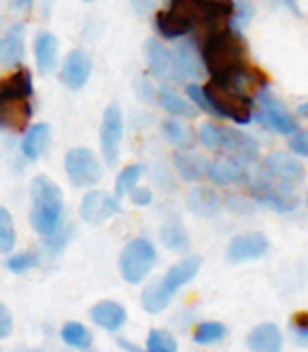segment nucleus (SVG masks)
<instances>
[{"instance_id":"6ab92c4d","label":"nucleus","mask_w":308,"mask_h":352,"mask_svg":"<svg viewBox=\"0 0 308 352\" xmlns=\"http://www.w3.org/2000/svg\"><path fill=\"white\" fill-rule=\"evenodd\" d=\"M89 318L97 328L106 333H116L126 326L128 321V309L121 302H113V299H102L89 309Z\"/></svg>"},{"instance_id":"4c0bfd02","label":"nucleus","mask_w":308,"mask_h":352,"mask_svg":"<svg viewBox=\"0 0 308 352\" xmlns=\"http://www.w3.org/2000/svg\"><path fill=\"white\" fill-rule=\"evenodd\" d=\"M186 97L191 99L193 104H196L198 111H202V113H207V116H212V104H210V99H207L205 87H202V85L188 82L186 85Z\"/></svg>"},{"instance_id":"58836bf2","label":"nucleus","mask_w":308,"mask_h":352,"mask_svg":"<svg viewBox=\"0 0 308 352\" xmlns=\"http://www.w3.org/2000/svg\"><path fill=\"white\" fill-rule=\"evenodd\" d=\"M70 239H73V227L70 225H63L60 227L56 234H51V236H46V249L51 251V256H58L60 251L65 249V246L70 244Z\"/></svg>"},{"instance_id":"0eeeda50","label":"nucleus","mask_w":308,"mask_h":352,"mask_svg":"<svg viewBox=\"0 0 308 352\" xmlns=\"http://www.w3.org/2000/svg\"><path fill=\"white\" fill-rule=\"evenodd\" d=\"M65 176L75 188H92L102 182L104 166L102 157L92 150V147H70L63 157Z\"/></svg>"},{"instance_id":"a18cd8bd","label":"nucleus","mask_w":308,"mask_h":352,"mask_svg":"<svg viewBox=\"0 0 308 352\" xmlns=\"http://www.w3.org/2000/svg\"><path fill=\"white\" fill-rule=\"evenodd\" d=\"M12 6L22 8V10H29V8L34 6V0H12Z\"/></svg>"},{"instance_id":"423d86ee","label":"nucleus","mask_w":308,"mask_h":352,"mask_svg":"<svg viewBox=\"0 0 308 352\" xmlns=\"http://www.w3.org/2000/svg\"><path fill=\"white\" fill-rule=\"evenodd\" d=\"M205 94L212 104V116L215 118H229L231 123H239V126H246L253 118L255 97L231 92V89L222 87V85L212 82V80L205 85Z\"/></svg>"},{"instance_id":"bb28decb","label":"nucleus","mask_w":308,"mask_h":352,"mask_svg":"<svg viewBox=\"0 0 308 352\" xmlns=\"http://www.w3.org/2000/svg\"><path fill=\"white\" fill-rule=\"evenodd\" d=\"M154 102H157L169 116H178V118H183V121H193V118L198 116L196 104L188 97H183V94L174 92L171 87H159Z\"/></svg>"},{"instance_id":"9d476101","label":"nucleus","mask_w":308,"mask_h":352,"mask_svg":"<svg viewBox=\"0 0 308 352\" xmlns=\"http://www.w3.org/2000/svg\"><path fill=\"white\" fill-rule=\"evenodd\" d=\"M123 109L121 104H108L104 109L102 123H99V152L106 166H116L118 157H121V145H123Z\"/></svg>"},{"instance_id":"dca6fc26","label":"nucleus","mask_w":308,"mask_h":352,"mask_svg":"<svg viewBox=\"0 0 308 352\" xmlns=\"http://www.w3.org/2000/svg\"><path fill=\"white\" fill-rule=\"evenodd\" d=\"M145 60L150 73L162 82H171L178 80L176 63H174V51L167 49L159 39H147L145 41Z\"/></svg>"},{"instance_id":"aec40b11","label":"nucleus","mask_w":308,"mask_h":352,"mask_svg":"<svg viewBox=\"0 0 308 352\" xmlns=\"http://www.w3.org/2000/svg\"><path fill=\"white\" fill-rule=\"evenodd\" d=\"M174 63H176L178 82H198V78L205 73L200 51L188 41L174 46Z\"/></svg>"},{"instance_id":"ddd939ff","label":"nucleus","mask_w":308,"mask_h":352,"mask_svg":"<svg viewBox=\"0 0 308 352\" xmlns=\"http://www.w3.org/2000/svg\"><path fill=\"white\" fill-rule=\"evenodd\" d=\"M118 198L113 196V193L108 191H102V188L92 186L87 188V193H84V198L80 201V220L84 222V225H104V222H108L111 217H116L118 212Z\"/></svg>"},{"instance_id":"c9c22d12","label":"nucleus","mask_w":308,"mask_h":352,"mask_svg":"<svg viewBox=\"0 0 308 352\" xmlns=\"http://www.w3.org/2000/svg\"><path fill=\"white\" fill-rule=\"evenodd\" d=\"M39 263H41V254H39V251H22V254L8 256V261H5L8 270H10L12 275L29 273V270L39 268Z\"/></svg>"},{"instance_id":"9b49d317","label":"nucleus","mask_w":308,"mask_h":352,"mask_svg":"<svg viewBox=\"0 0 308 352\" xmlns=\"http://www.w3.org/2000/svg\"><path fill=\"white\" fill-rule=\"evenodd\" d=\"M250 184V198H253L255 206L268 208L272 212H279V215H289L298 208V198L294 196L292 188H284L279 184H272L263 176L255 174Z\"/></svg>"},{"instance_id":"cd10ccee","label":"nucleus","mask_w":308,"mask_h":352,"mask_svg":"<svg viewBox=\"0 0 308 352\" xmlns=\"http://www.w3.org/2000/svg\"><path fill=\"white\" fill-rule=\"evenodd\" d=\"M159 241L171 254H188V249H191V236H188L186 225L178 217L164 220V225L159 227Z\"/></svg>"},{"instance_id":"49530a36","label":"nucleus","mask_w":308,"mask_h":352,"mask_svg":"<svg viewBox=\"0 0 308 352\" xmlns=\"http://www.w3.org/2000/svg\"><path fill=\"white\" fill-rule=\"evenodd\" d=\"M296 113H298L301 118H308V102H301V104H298Z\"/></svg>"},{"instance_id":"393cba45","label":"nucleus","mask_w":308,"mask_h":352,"mask_svg":"<svg viewBox=\"0 0 308 352\" xmlns=\"http://www.w3.org/2000/svg\"><path fill=\"white\" fill-rule=\"evenodd\" d=\"M58 49L60 41L54 32H39L34 39V60L39 75H49L58 65Z\"/></svg>"},{"instance_id":"c756f323","label":"nucleus","mask_w":308,"mask_h":352,"mask_svg":"<svg viewBox=\"0 0 308 352\" xmlns=\"http://www.w3.org/2000/svg\"><path fill=\"white\" fill-rule=\"evenodd\" d=\"M171 302H174V294L167 292L159 280H157V283H150L140 294L142 309H145L147 314H152V316H157V314L167 311V309L171 307Z\"/></svg>"},{"instance_id":"7c9ffc66","label":"nucleus","mask_w":308,"mask_h":352,"mask_svg":"<svg viewBox=\"0 0 308 352\" xmlns=\"http://www.w3.org/2000/svg\"><path fill=\"white\" fill-rule=\"evenodd\" d=\"M60 340L73 350H89L94 345V333L80 321H65L60 326Z\"/></svg>"},{"instance_id":"2eb2a0df","label":"nucleus","mask_w":308,"mask_h":352,"mask_svg":"<svg viewBox=\"0 0 308 352\" xmlns=\"http://www.w3.org/2000/svg\"><path fill=\"white\" fill-rule=\"evenodd\" d=\"M92 73H94L92 54L84 51V49H73L68 56H65L63 65H60L58 80H60L63 87L73 89V92H80V89L87 87Z\"/></svg>"},{"instance_id":"8fccbe9b","label":"nucleus","mask_w":308,"mask_h":352,"mask_svg":"<svg viewBox=\"0 0 308 352\" xmlns=\"http://www.w3.org/2000/svg\"><path fill=\"white\" fill-rule=\"evenodd\" d=\"M306 208H308V196H306Z\"/></svg>"},{"instance_id":"f03ea898","label":"nucleus","mask_w":308,"mask_h":352,"mask_svg":"<svg viewBox=\"0 0 308 352\" xmlns=\"http://www.w3.org/2000/svg\"><path fill=\"white\" fill-rule=\"evenodd\" d=\"M200 58L205 65V73L212 80L224 78V75H231L250 65L248 44H246L244 34L229 22L207 32V36L200 41Z\"/></svg>"},{"instance_id":"ea45409f","label":"nucleus","mask_w":308,"mask_h":352,"mask_svg":"<svg viewBox=\"0 0 308 352\" xmlns=\"http://www.w3.org/2000/svg\"><path fill=\"white\" fill-rule=\"evenodd\" d=\"M289 152L298 155L301 160H308V131H301V128H298L296 133L289 135Z\"/></svg>"},{"instance_id":"c85d7f7f","label":"nucleus","mask_w":308,"mask_h":352,"mask_svg":"<svg viewBox=\"0 0 308 352\" xmlns=\"http://www.w3.org/2000/svg\"><path fill=\"white\" fill-rule=\"evenodd\" d=\"M159 133H162L164 140L171 147H176V150H188V147H193V142H196L193 128L188 126V123H183V118H178V116L164 118L162 126H159Z\"/></svg>"},{"instance_id":"e433bc0d","label":"nucleus","mask_w":308,"mask_h":352,"mask_svg":"<svg viewBox=\"0 0 308 352\" xmlns=\"http://www.w3.org/2000/svg\"><path fill=\"white\" fill-rule=\"evenodd\" d=\"M289 331H292V338L298 347H306L308 350V311H296L292 316V323H289Z\"/></svg>"},{"instance_id":"7ed1b4c3","label":"nucleus","mask_w":308,"mask_h":352,"mask_svg":"<svg viewBox=\"0 0 308 352\" xmlns=\"http://www.w3.org/2000/svg\"><path fill=\"white\" fill-rule=\"evenodd\" d=\"M32 196V210H29V225L39 236H51L63 227L65 217V201L63 191L56 182H51L46 174H39L32 179L29 186Z\"/></svg>"},{"instance_id":"20e7f679","label":"nucleus","mask_w":308,"mask_h":352,"mask_svg":"<svg viewBox=\"0 0 308 352\" xmlns=\"http://www.w3.org/2000/svg\"><path fill=\"white\" fill-rule=\"evenodd\" d=\"M196 138L205 150L217 152V155L239 157L248 164H255L260 160V142L239 128L222 126V123H202Z\"/></svg>"},{"instance_id":"4468645a","label":"nucleus","mask_w":308,"mask_h":352,"mask_svg":"<svg viewBox=\"0 0 308 352\" xmlns=\"http://www.w3.org/2000/svg\"><path fill=\"white\" fill-rule=\"evenodd\" d=\"M270 254V239L263 232H241L231 236L226 244V261L229 263H250Z\"/></svg>"},{"instance_id":"a878e982","label":"nucleus","mask_w":308,"mask_h":352,"mask_svg":"<svg viewBox=\"0 0 308 352\" xmlns=\"http://www.w3.org/2000/svg\"><path fill=\"white\" fill-rule=\"evenodd\" d=\"M25 60V25H12L0 36V63L20 65Z\"/></svg>"},{"instance_id":"a19ab883","label":"nucleus","mask_w":308,"mask_h":352,"mask_svg":"<svg viewBox=\"0 0 308 352\" xmlns=\"http://www.w3.org/2000/svg\"><path fill=\"white\" fill-rule=\"evenodd\" d=\"M128 201H130L135 208H147V206H152V201H154V193H152V188L137 184V186L128 193Z\"/></svg>"},{"instance_id":"39448f33","label":"nucleus","mask_w":308,"mask_h":352,"mask_svg":"<svg viewBox=\"0 0 308 352\" xmlns=\"http://www.w3.org/2000/svg\"><path fill=\"white\" fill-rule=\"evenodd\" d=\"M157 265V249L147 236H135L121 249L118 256V273L128 285H140Z\"/></svg>"},{"instance_id":"4be33fe9","label":"nucleus","mask_w":308,"mask_h":352,"mask_svg":"<svg viewBox=\"0 0 308 352\" xmlns=\"http://www.w3.org/2000/svg\"><path fill=\"white\" fill-rule=\"evenodd\" d=\"M246 345L253 352H279L284 347V333L277 323H258L246 336Z\"/></svg>"},{"instance_id":"412c9836","label":"nucleus","mask_w":308,"mask_h":352,"mask_svg":"<svg viewBox=\"0 0 308 352\" xmlns=\"http://www.w3.org/2000/svg\"><path fill=\"white\" fill-rule=\"evenodd\" d=\"M51 147V126L44 121L39 123H29L25 128V135L20 140V152L25 160L36 162L49 152Z\"/></svg>"},{"instance_id":"37998d69","label":"nucleus","mask_w":308,"mask_h":352,"mask_svg":"<svg viewBox=\"0 0 308 352\" xmlns=\"http://www.w3.org/2000/svg\"><path fill=\"white\" fill-rule=\"evenodd\" d=\"M128 6L135 15H150V12H154L157 0H128Z\"/></svg>"},{"instance_id":"b1692460","label":"nucleus","mask_w":308,"mask_h":352,"mask_svg":"<svg viewBox=\"0 0 308 352\" xmlns=\"http://www.w3.org/2000/svg\"><path fill=\"white\" fill-rule=\"evenodd\" d=\"M207 162L202 155L193 152L191 147L188 150H176L174 152V169H176L178 179L186 184H198L205 179L207 174Z\"/></svg>"},{"instance_id":"c03bdc74","label":"nucleus","mask_w":308,"mask_h":352,"mask_svg":"<svg viewBox=\"0 0 308 352\" xmlns=\"http://www.w3.org/2000/svg\"><path fill=\"white\" fill-rule=\"evenodd\" d=\"M137 94H140L145 102H154V97H157V92L152 89V85L147 82V80H140V82H137Z\"/></svg>"},{"instance_id":"09e8293b","label":"nucleus","mask_w":308,"mask_h":352,"mask_svg":"<svg viewBox=\"0 0 308 352\" xmlns=\"http://www.w3.org/2000/svg\"><path fill=\"white\" fill-rule=\"evenodd\" d=\"M82 3H87V6H89V3H97V0H82Z\"/></svg>"},{"instance_id":"f257e3e1","label":"nucleus","mask_w":308,"mask_h":352,"mask_svg":"<svg viewBox=\"0 0 308 352\" xmlns=\"http://www.w3.org/2000/svg\"><path fill=\"white\" fill-rule=\"evenodd\" d=\"M236 10V0H169L154 15V30L162 39H186L198 30L226 25Z\"/></svg>"},{"instance_id":"6e6552de","label":"nucleus","mask_w":308,"mask_h":352,"mask_svg":"<svg viewBox=\"0 0 308 352\" xmlns=\"http://www.w3.org/2000/svg\"><path fill=\"white\" fill-rule=\"evenodd\" d=\"M255 118L260 121V126H265L268 131L277 133V135L289 138L292 133L298 131V121L294 118V113L270 92L268 87L255 92Z\"/></svg>"},{"instance_id":"473e14b6","label":"nucleus","mask_w":308,"mask_h":352,"mask_svg":"<svg viewBox=\"0 0 308 352\" xmlns=\"http://www.w3.org/2000/svg\"><path fill=\"white\" fill-rule=\"evenodd\" d=\"M229 328L222 321H200L196 328H193V342L196 345H220L226 338Z\"/></svg>"},{"instance_id":"1a4fd4ad","label":"nucleus","mask_w":308,"mask_h":352,"mask_svg":"<svg viewBox=\"0 0 308 352\" xmlns=\"http://www.w3.org/2000/svg\"><path fill=\"white\" fill-rule=\"evenodd\" d=\"M258 176L268 179L272 184H279L284 188H294L303 184L306 179V166L298 160V155H289V152H272V155L258 160Z\"/></svg>"},{"instance_id":"79ce46f5","label":"nucleus","mask_w":308,"mask_h":352,"mask_svg":"<svg viewBox=\"0 0 308 352\" xmlns=\"http://www.w3.org/2000/svg\"><path fill=\"white\" fill-rule=\"evenodd\" d=\"M12 331H15V318H12L10 307L0 302V340H8Z\"/></svg>"},{"instance_id":"de8ad7c7","label":"nucleus","mask_w":308,"mask_h":352,"mask_svg":"<svg viewBox=\"0 0 308 352\" xmlns=\"http://www.w3.org/2000/svg\"><path fill=\"white\" fill-rule=\"evenodd\" d=\"M118 345H121V347H126V350L137 352V345H132V342H128V340H118Z\"/></svg>"},{"instance_id":"f8f14e48","label":"nucleus","mask_w":308,"mask_h":352,"mask_svg":"<svg viewBox=\"0 0 308 352\" xmlns=\"http://www.w3.org/2000/svg\"><path fill=\"white\" fill-rule=\"evenodd\" d=\"M248 162L239 160V157L220 155L217 160L207 162V174L212 186L217 188H231V186H244L250 182V169Z\"/></svg>"},{"instance_id":"a211bd4d","label":"nucleus","mask_w":308,"mask_h":352,"mask_svg":"<svg viewBox=\"0 0 308 352\" xmlns=\"http://www.w3.org/2000/svg\"><path fill=\"white\" fill-rule=\"evenodd\" d=\"M186 208L188 212L198 217H217L224 208V198L215 191L212 186H193L186 193Z\"/></svg>"},{"instance_id":"f704fd0d","label":"nucleus","mask_w":308,"mask_h":352,"mask_svg":"<svg viewBox=\"0 0 308 352\" xmlns=\"http://www.w3.org/2000/svg\"><path fill=\"white\" fill-rule=\"evenodd\" d=\"M145 350L147 352H176L178 340L174 338V333L167 331V328H152V331L147 333Z\"/></svg>"},{"instance_id":"2f4dec72","label":"nucleus","mask_w":308,"mask_h":352,"mask_svg":"<svg viewBox=\"0 0 308 352\" xmlns=\"http://www.w3.org/2000/svg\"><path fill=\"white\" fill-rule=\"evenodd\" d=\"M142 174H145V164H140V162L123 166L116 174V179H113V196H116L118 201L128 198V193L142 182Z\"/></svg>"},{"instance_id":"72a5a7b5","label":"nucleus","mask_w":308,"mask_h":352,"mask_svg":"<svg viewBox=\"0 0 308 352\" xmlns=\"http://www.w3.org/2000/svg\"><path fill=\"white\" fill-rule=\"evenodd\" d=\"M17 244L15 217L8 208L0 206V254H12Z\"/></svg>"},{"instance_id":"f3484780","label":"nucleus","mask_w":308,"mask_h":352,"mask_svg":"<svg viewBox=\"0 0 308 352\" xmlns=\"http://www.w3.org/2000/svg\"><path fill=\"white\" fill-rule=\"evenodd\" d=\"M200 268H202V258H200V256L186 254L181 261H176V263H174L171 268L164 273V278L159 280V283H162V287L167 289V292H171L174 297H176L178 289H183L186 285H191L193 280L198 278Z\"/></svg>"},{"instance_id":"5701e85b","label":"nucleus","mask_w":308,"mask_h":352,"mask_svg":"<svg viewBox=\"0 0 308 352\" xmlns=\"http://www.w3.org/2000/svg\"><path fill=\"white\" fill-rule=\"evenodd\" d=\"M17 99H34V75L27 68L15 70L0 80V104L17 102Z\"/></svg>"}]
</instances>
